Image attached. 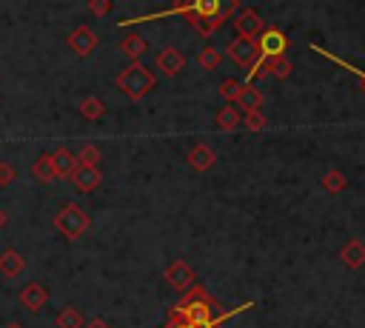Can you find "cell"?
I'll use <instances>...</instances> for the list:
<instances>
[{
  "label": "cell",
  "mask_w": 365,
  "mask_h": 328,
  "mask_svg": "<svg viewBox=\"0 0 365 328\" xmlns=\"http://www.w3.org/2000/svg\"><path fill=\"white\" fill-rule=\"evenodd\" d=\"M117 88L123 91V94H128L131 100H140V97H145L154 86H157V80H154V74L140 63V60H134V63H128L125 68H120V74H117Z\"/></svg>",
  "instance_id": "cell-2"
},
{
  "label": "cell",
  "mask_w": 365,
  "mask_h": 328,
  "mask_svg": "<svg viewBox=\"0 0 365 328\" xmlns=\"http://www.w3.org/2000/svg\"><path fill=\"white\" fill-rule=\"evenodd\" d=\"M220 60H222V51H220L217 46H205V48L197 51V66H200L202 71H214V68L220 66Z\"/></svg>",
  "instance_id": "cell-21"
},
{
  "label": "cell",
  "mask_w": 365,
  "mask_h": 328,
  "mask_svg": "<svg viewBox=\"0 0 365 328\" xmlns=\"http://www.w3.org/2000/svg\"><path fill=\"white\" fill-rule=\"evenodd\" d=\"M77 163H83V165H97V163H100V148H97V145H83V151L77 154Z\"/></svg>",
  "instance_id": "cell-27"
},
{
  "label": "cell",
  "mask_w": 365,
  "mask_h": 328,
  "mask_svg": "<svg viewBox=\"0 0 365 328\" xmlns=\"http://www.w3.org/2000/svg\"><path fill=\"white\" fill-rule=\"evenodd\" d=\"M345 185H348V180H345L342 171H328V174L322 177V188H325L328 194H339V191H345Z\"/></svg>",
  "instance_id": "cell-24"
},
{
  "label": "cell",
  "mask_w": 365,
  "mask_h": 328,
  "mask_svg": "<svg viewBox=\"0 0 365 328\" xmlns=\"http://www.w3.org/2000/svg\"><path fill=\"white\" fill-rule=\"evenodd\" d=\"M83 328H111V325H108L103 317H94V319H91V322H86Z\"/></svg>",
  "instance_id": "cell-30"
},
{
  "label": "cell",
  "mask_w": 365,
  "mask_h": 328,
  "mask_svg": "<svg viewBox=\"0 0 365 328\" xmlns=\"http://www.w3.org/2000/svg\"><path fill=\"white\" fill-rule=\"evenodd\" d=\"M120 51L134 63V60H140V57L148 51V43H145V37H143V34H134V31H131L128 37H123V40H120Z\"/></svg>",
  "instance_id": "cell-14"
},
{
  "label": "cell",
  "mask_w": 365,
  "mask_h": 328,
  "mask_svg": "<svg viewBox=\"0 0 365 328\" xmlns=\"http://www.w3.org/2000/svg\"><path fill=\"white\" fill-rule=\"evenodd\" d=\"M14 177H17V168H14L11 163L0 160V185H9V183H11Z\"/></svg>",
  "instance_id": "cell-28"
},
{
  "label": "cell",
  "mask_w": 365,
  "mask_h": 328,
  "mask_svg": "<svg viewBox=\"0 0 365 328\" xmlns=\"http://www.w3.org/2000/svg\"><path fill=\"white\" fill-rule=\"evenodd\" d=\"M237 106H242V111H254V108H259V106H262V91L254 88L251 83H242V91H240Z\"/></svg>",
  "instance_id": "cell-19"
},
{
  "label": "cell",
  "mask_w": 365,
  "mask_h": 328,
  "mask_svg": "<svg viewBox=\"0 0 365 328\" xmlns=\"http://www.w3.org/2000/svg\"><path fill=\"white\" fill-rule=\"evenodd\" d=\"M83 314L74 308V305H66L60 314H57V328H83Z\"/></svg>",
  "instance_id": "cell-23"
},
{
  "label": "cell",
  "mask_w": 365,
  "mask_h": 328,
  "mask_svg": "<svg viewBox=\"0 0 365 328\" xmlns=\"http://www.w3.org/2000/svg\"><path fill=\"white\" fill-rule=\"evenodd\" d=\"M182 66H185V54H182L180 48H174V46H168V48H163V51L157 54V68H160V74H165V77L180 74Z\"/></svg>",
  "instance_id": "cell-11"
},
{
  "label": "cell",
  "mask_w": 365,
  "mask_h": 328,
  "mask_svg": "<svg viewBox=\"0 0 365 328\" xmlns=\"http://www.w3.org/2000/svg\"><path fill=\"white\" fill-rule=\"evenodd\" d=\"M80 114H83V120H100V117L106 114V106H103L100 97L88 94V97H83V103H80Z\"/></svg>",
  "instance_id": "cell-22"
},
{
  "label": "cell",
  "mask_w": 365,
  "mask_h": 328,
  "mask_svg": "<svg viewBox=\"0 0 365 328\" xmlns=\"http://www.w3.org/2000/svg\"><path fill=\"white\" fill-rule=\"evenodd\" d=\"M46 299H48V291H46V285H40V282H29V285H23V291H20V305H23L26 311H31V314H37V311L46 305Z\"/></svg>",
  "instance_id": "cell-12"
},
{
  "label": "cell",
  "mask_w": 365,
  "mask_h": 328,
  "mask_svg": "<svg viewBox=\"0 0 365 328\" xmlns=\"http://www.w3.org/2000/svg\"><path fill=\"white\" fill-rule=\"evenodd\" d=\"M214 123H217V128L220 131H231V128H237L240 123H242V111H240V106H225V108H220L217 111V117H214Z\"/></svg>",
  "instance_id": "cell-17"
},
{
  "label": "cell",
  "mask_w": 365,
  "mask_h": 328,
  "mask_svg": "<svg viewBox=\"0 0 365 328\" xmlns=\"http://www.w3.org/2000/svg\"><path fill=\"white\" fill-rule=\"evenodd\" d=\"M214 317H217V308H214V299H211L208 294L194 297V299L182 297L180 305L171 308V319H182L185 325H194V322H214Z\"/></svg>",
  "instance_id": "cell-3"
},
{
  "label": "cell",
  "mask_w": 365,
  "mask_h": 328,
  "mask_svg": "<svg viewBox=\"0 0 365 328\" xmlns=\"http://www.w3.org/2000/svg\"><path fill=\"white\" fill-rule=\"evenodd\" d=\"M3 222H6V211L0 208V228H3Z\"/></svg>",
  "instance_id": "cell-32"
},
{
  "label": "cell",
  "mask_w": 365,
  "mask_h": 328,
  "mask_svg": "<svg viewBox=\"0 0 365 328\" xmlns=\"http://www.w3.org/2000/svg\"><path fill=\"white\" fill-rule=\"evenodd\" d=\"M240 91H242V83H240V80H225V83L220 86V97H225V100L234 103V106H237V100H240Z\"/></svg>",
  "instance_id": "cell-26"
},
{
  "label": "cell",
  "mask_w": 365,
  "mask_h": 328,
  "mask_svg": "<svg viewBox=\"0 0 365 328\" xmlns=\"http://www.w3.org/2000/svg\"><path fill=\"white\" fill-rule=\"evenodd\" d=\"M100 180H103V174H100L97 165H83V163H77V168L71 171V183H74V188L83 191V194L94 191V188L100 185Z\"/></svg>",
  "instance_id": "cell-9"
},
{
  "label": "cell",
  "mask_w": 365,
  "mask_h": 328,
  "mask_svg": "<svg viewBox=\"0 0 365 328\" xmlns=\"http://www.w3.org/2000/svg\"><path fill=\"white\" fill-rule=\"evenodd\" d=\"M234 29H237V37H251V40H257L265 26H262V17H259L254 9H245L242 14H237Z\"/></svg>",
  "instance_id": "cell-10"
},
{
  "label": "cell",
  "mask_w": 365,
  "mask_h": 328,
  "mask_svg": "<svg viewBox=\"0 0 365 328\" xmlns=\"http://www.w3.org/2000/svg\"><path fill=\"white\" fill-rule=\"evenodd\" d=\"M6 328H20V325H17V322H11V325H6Z\"/></svg>",
  "instance_id": "cell-33"
},
{
  "label": "cell",
  "mask_w": 365,
  "mask_h": 328,
  "mask_svg": "<svg viewBox=\"0 0 365 328\" xmlns=\"http://www.w3.org/2000/svg\"><path fill=\"white\" fill-rule=\"evenodd\" d=\"M23 268H26V257L20 254V251H14V248H9V251H3L0 254V274L3 277H20L23 274Z\"/></svg>",
  "instance_id": "cell-13"
},
{
  "label": "cell",
  "mask_w": 365,
  "mask_h": 328,
  "mask_svg": "<svg viewBox=\"0 0 365 328\" xmlns=\"http://www.w3.org/2000/svg\"><path fill=\"white\" fill-rule=\"evenodd\" d=\"M242 125H245L248 131H262V128H265V117H262V111H259V108H254V111H242Z\"/></svg>",
  "instance_id": "cell-25"
},
{
  "label": "cell",
  "mask_w": 365,
  "mask_h": 328,
  "mask_svg": "<svg viewBox=\"0 0 365 328\" xmlns=\"http://www.w3.org/2000/svg\"><path fill=\"white\" fill-rule=\"evenodd\" d=\"M68 48L77 54V57H88L94 48H97V34L88 29V26H77L68 37H66Z\"/></svg>",
  "instance_id": "cell-7"
},
{
  "label": "cell",
  "mask_w": 365,
  "mask_h": 328,
  "mask_svg": "<svg viewBox=\"0 0 365 328\" xmlns=\"http://www.w3.org/2000/svg\"><path fill=\"white\" fill-rule=\"evenodd\" d=\"M31 174L40 180V183H51L57 174H54V160H51V154H40L37 160H34V165H31Z\"/></svg>",
  "instance_id": "cell-20"
},
{
  "label": "cell",
  "mask_w": 365,
  "mask_h": 328,
  "mask_svg": "<svg viewBox=\"0 0 365 328\" xmlns=\"http://www.w3.org/2000/svg\"><path fill=\"white\" fill-rule=\"evenodd\" d=\"M237 6H240L237 0H177L165 11H154V14L134 17V20H120V29H128V26H137V23H145V20H160V17H168V14H182L200 31V37H211L237 11Z\"/></svg>",
  "instance_id": "cell-1"
},
{
  "label": "cell",
  "mask_w": 365,
  "mask_h": 328,
  "mask_svg": "<svg viewBox=\"0 0 365 328\" xmlns=\"http://www.w3.org/2000/svg\"><path fill=\"white\" fill-rule=\"evenodd\" d=\"M91 225V217L77 205V203H66L57 214H54V228L66 237V240H77L88 231Z\"/></svg>",
  "instance_id": "cell-4"
},
{
  "label": "cell",
  "mask_w": 365,
  "mask_h": 328,
  "mask_svg": "<svg viewBox=\"0 0 365 328\" xmlns=\"http://www.w3.org/2000/svg\"><path fill=\"white\" fill-rule=\"evenodd\" d=\"M165 280H168V285H171L174 291H188V288L197 282V277H194L191 265H188V262H182V260H174V262L165 268Z\"/></svg>",
  "instance_id": "cell-8"
},
{
  "label": "cell",
  "mask_w": 365,
  "mask_h": 328,
  "mask_svg": "<svg viewBox=\"0 0 365 328\" xmlns=\"http://www.w3.org/2000/svg\"><path fill=\"white\" fill-rule=\"evenodd\" d=\"M339 257H342V262H345L348 268H359V265H365V242H359V240H348V242L342 245Z\"/></svg>",
  "instance_id": "cell-15"
},
{
  "label": "cell",
  "mask_w": 365,
  "mask_h": 328,
  "mask_svg": "<svg viewBox=\"0 0 365 328\" xmlns=\"http://www.w3.org/2000/svg\"><path fill=\"white\" fill-rule=\"evenodd\" d=\"M188 165H191L194 171H208V168L214 165V151H211L208 145L197 143V145L188 151Z\"/></svg>",
  "instance_id": "cell-16"
},
{
  "label": "cell",
  "mask_w": 365,
  "mask_h": 328,
  "mask_svg": "<svg viewBox=\"0 0 365 328\" xmlns=\"http://www.w3.org/2000/svg\"><path fill=\"white\" fill-rule=\"evenodd\" d=\"M228 57L237 63V66H242L248 74H251V68L257 66V60H259V51H257V40H251V37H234L231 43H228ZM248 74H245V80H248Z\"/></svg>",
  "instance_id": "cell-5"
},
{
  "label": "cell",
  "mask_w": 365,
  "mask_h": 328,
  "mask_svg": "<svg viewBox=\"0 0 365 328\" xmlns=\"http://www.w3.org/2000/svg\"><path fill=\"white\" fill-rule=\"evenodd\" d=\"M51 160H54V174L57 177H71V171L77 168V154H71L68 148H57L51 154Z\"/></svg>",
  "instance_id": "cell-18"
},
{
  "label": "cell",
  "mask_w": 365,
  "mask_h": 328,
  "mask_svg": "<svg viewBox=\"0 0 365 328\" xmlns=\"http://www.w3.org/2000/svg\"><path fill=\"white\" fill-rule=\"evenodd\" d=\"M163 328H188V325H185L182 319H171V322H168V325H163Z\"/></svg>",
  "instance_id": "cell-31"
},
{
  "label": "cell",
  "mask_w": 365,
  "mask_h": 328,
  "mask_svg": "<svg viewBox=\"0 0 365 328\" xmlns=\"http://www.w3.org/2000/svg\"><path fill=\"white\" fill-rule=\"evenodd\" d=\"M291 40L282 34V29L277 26H265L257 37V51L259 57H282V51H288Z\"/></svg>",
  "instance_id": "cell-6"
},
{
  "label": "cell",
  "mask_w": 365,
  "mask_h": 328,
  "mask_svg": "<svg viewBox=\"0 0 365 328\" xmlns=\"http://www.w3.org/2000/svg\"><path fill=\"white\" fill-rule=\"evenodd\" d=\"M88 9H91V14L106 17L111 11V0H88Z\"/></svg>",
  "instance_id": "cell-29"
}]
</instances>
